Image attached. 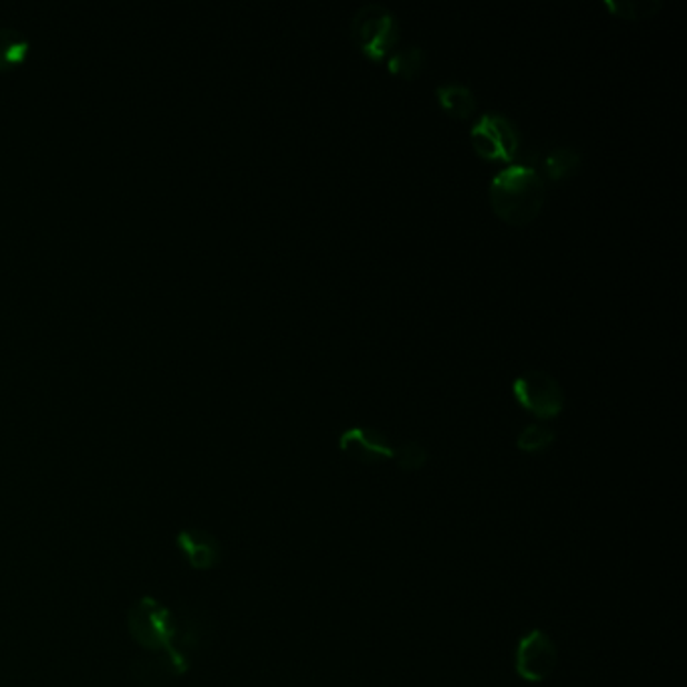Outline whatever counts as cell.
Instances as JSON below:
<instances>
[{
    "instance_id": "6da1fadb",
    "label": "cell",
    "mask_w": 687,
    "mask_h": 687,
    "mask_svg": "<svg viewBox=\"0 0 687 687\" xmlns=\"http://www.w3.org/2000/svg\"><path fill=\"white\" fill-rule=\"evenodd\" d=\"M490 202L508 225L527 226L545 202V180L535 166L512 163L492 178Z\"/></svg>"
},
{
    "instance_id": "7a4b0ae2",
    "label": "cell",
    "mask_w": 687,
    "mask_h": 687,
    "mask_svg": "<svg viewBox=\"0 0 687 687\" xmlns=\"http://www.w3.org/2000/svg\"><path fill=\"white\" fill-rule=\"evenodd\" d=\"M351 37L361 53L371 61H381L399 43L398 19L384 4L369 2L355 12Z\"/></svg>"
},
{
    "instance_id": "3957f363",
    "label": "cell",
    "mask_w": 687,
    "mask_h": 687,
    "mask_svg": "<svg viewBox=\"0 0 687 687\" xmlns=\"http://www.w3.org/2000/svg\"><path fill=\"white\" fill-rule=\"evenodd\" d=\"M172 607L153 597L133 603L128 613L129 635L143 651L168 649L172 641Z\"/></svg>"
},
{
    "instance_id": "277c9868",
    "label": "cell",
    "mask_w": 687,
    "mask_h": 687,
    "mask_svg": "<svg viewBox=\"0 0 687 687\" xmlns=\"http://www.w3.org/2000/svg\"><path fill=\"white\" fill-rule=\"evenodd\" d=\"M520 131L502 113H484L474 123L472 146L486 160L512 161L520 153Z\"/></svg>"
},
{
    "instance_id": "5b68a950",
    "label": "cell",
    "mask_w": 687,
    "mask_h": 687,
    "mask_svg": "<svg viewBox=\"0 0 687 687\" xmlns=\"http://www.w3.org/2000/svg\"><path fill=\"white\" fill-rule=\"evenodd\" d=\"M515 396L522 408L538 418H555L565 408L559 379L547 371H527L515 379Z\"/></svg>"
},
{
    "instance_id": "8992f818",
    "label": "cell",
    "mask_w": 687,
    "mask_h": 687,
    "mask_svg": "<svg viewBox=\"0 0 687 687\" xmlns=\"http://www.w3.org/2000/svg\"><path fill=\"white\" fill-rule=\"evenodd\" d=\"M559 664L557 645L545 631L535 629L522 637L516 649V671L518 676L532 684L545 681L552 676L555 667Z\"/></svg>"
},
{
    "instance_id": "52a82bcc",
    "label": "cell",
    "mask_w": 687,
    "mask_h": 687,
    "mask_svg": "<svg viewBox=\"0 0 687 687\" xmlns=\"http://www.w3.org/2000/svg\"><path fill=\"white\" fill-rule=\"evenodd\" d=\"M192 657L183 656L176 649L143 651L131 661V677L143 687H161L172 684L190 669Z\"/></svg>"
},
{
    "instance_id": "ba28073f",
    "label": "cell",
    "mask_w": 687,
    "mask_h": 687,
    "mask_svg": "<svg viewBox=\"0 0 687 687\" xmlns=\"http://www.w3.org/2000/svg\"><path fill=\"white\" fill-rule=\"evenodd\" d=\"M176 547L183 562L193 570H212L222 562V545L202 528H183L176 537Z\"/></svg>"
},
{
    "instance_id": "9c48e42d",
    "label": "cell",
    "mask_w": 687,
    "mask_h": 687,
    "mask_svg": "<svg viewBox=\"0 0 687 687\" xmlns=\"http://www.w3.org/2000/svg\"><path fill=\"white\" fill-rule=\"evenodd\" d=\"M212 637V627L205 615L192 607H176L173 609L172 641L168 649H176L183 656L192 657L200 651Z\"/></svg>"
},
{
    "instance_id": "30bf717a",
    "label": "cell",
    "mask_w": 687,
    "mask_h": 687,
    "mask_svg": "<svg viewBox=\"0 0 687 687\" xmlns=\"http://www.w3.org/2000/svg\"><path fill=\"white\" fill-rule=\"evenodd\" d=\"M339 446L347 456L359 462H381L387 458H394V446L386 434L369 426H357L344 431Z\"/></svg>"
},
{
    "instance_id": "8fae6325",
    "label": "cell",
    "mask_w": 687,
    "mask_h": 687,
    "mask_svg": "<svg viewBox=\"0 0 687 687\" xmlns=\"http://www.w3.org/2000/svg\"><path fill=\"white\" fill-rule=\"evenodd\" d=\"M436 93H438L441 108L446 109L454 118H470L478 108V101H476L472 89L464 86V83H458V81L441 83Z\"/></svg>"
},
{
    "instance_id": "7c38bea8",
    "label": "cell",
    "mask_w": 687,
    "mask_h": 687,
    "mask_svg": "<svg viewBox=\"0 0 687 687\" xmlns=\"http://www.w3.org/2000/svg\"><path fill=\"white\" fill-rule=\"evenodd\" d=\"M31 41L27 32L12 24H0V71H11L24 61Z\"/></svg>"
},
{
    "instance_id": "4fadbf2b",
    "label": "cell",
    "mask_w": 687,
    "mask_h": 687,
    "mask_svg": "<svg viewBox=\"0 0 687 687\" xmlns=\"http://www.w3.org/2000/svg\"><path fill=\"white\" fill-rule=\"evenodd\" d=\"M540 166L550 180H565L579 170V150L569 148V146H557L542 156Z\"/></svg>"
},
{
    "instance_id": "5bb4252c",
    "label": "cell",
    "mask_w": 687,
    "mask_h": 687,
    "mask_svg": "<svg viewBox=\"0 0 687 687\" xmlns=\"http://www.w3.org/2000/svg\"><path fill=\"white\" fill-rule=\"evenodd\" d=\"M426 64V53L421 47H406V49H399L396 53H391L389 57V71L396 73V76L404 77V79H414L421 73Z\"/></svg>"
},
{
    "instance_id": "9a60e30c",
    "label": "cell",
    "mask_w": 687,
    "mask_h": 687,
    "mask_svg": "<svg viewBox=\"0 0 687 687\" xmlns=\"http://www.w3.org/2000/svg\"><path fill=\"white\" fill-rule=\"evenodd\" d=\"M605 7L625 19H647L661 9V0H605Z\"/></svg>"
},
{
    "instance_id": "2e32d148",
    "label": "cell",
    "mask_w": 687,
    "mask_h": 687,
    "mask_svg": "<svg viewBox=\"0 0 687 687\" xmlns=\"http://www.w3.org/2000/svg\"><path fill=\"white\" fill-rule=\"evenodd\" d=\"M552 441H555V430L552 428H548L545 424H530V426H527L525 430L518 434L516 444H518L520 450L535 454V451L548 448Z\"/></svg>"
},
{
    "instance_id": "e0dca14e",
    "label": "cell",
    "mask_w": 687,
    "mask_h": 687,
    "mask_svg": "<svg viewBox=\"0 0 687 687\" xmlns=\"http://www.w3.org/2000/svg\"><path fill=\"white\" fill-rule=\"evenodd\" d=\"M394 458H396L401 470L416 472V470L426 466L430 456H428V450L418 441H404V444H399L398 448H394Z\"/></svg>"
}]
</instances>
